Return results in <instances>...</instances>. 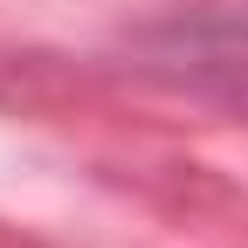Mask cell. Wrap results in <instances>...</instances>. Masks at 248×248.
<instances>
[{
	"instance_id": "1",
	"label": "cell",
	"mask_w": 248,
	"mask_h": 248,
	"mask_svg": "<svg viewBox=\"0 0 248 248\" xmlns=\"http://www.w3.org/2000/svg\"><path fill=\"white\" fill-rule=\"evenodd\" d=\"M166 69L179 83L207 90L234 110H248V7L241 14H200L166 35Z\"/></svg>"
}]
</instances>
